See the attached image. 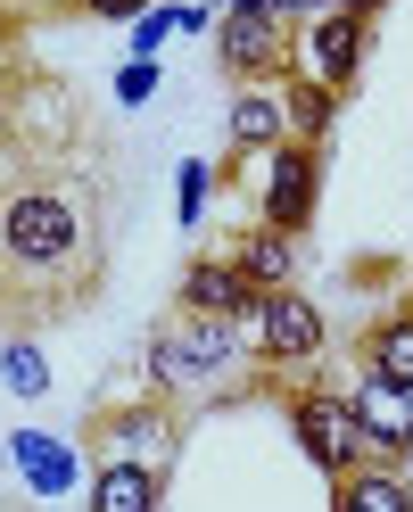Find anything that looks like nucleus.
I'll list each match as a JSON object with an SVG mask.
<instances>
[{"mask_svg": "<svg viewBox=\"0 0 413 512\" xmlns=\"http://www.w3.org/2000/svg\"><path fill=\"white\" fill-rule=\"evenodd\" d=\"M314 174H323L314 141H281L273 166H265V215H257V223H273V232H306V215H314Z\"/></svg>", "mask_w": 413, "mask_h": 512, "instance_id": "423d86ee", "label": "nucleus"}, {"mask_svg": "<svg viewBox=\"0 0 413 512\" xmlns=\"http://www.w3.org/2000/svg\"><path fill=\"white\" fill-rule=\"evenodd\" d=\"M290 50H298V34L273 17V0H240V9L224 17V34H215V58H224V75L240 91L281 83V75H290Z\"/></svg>", "mask_w": 413, "mask_h": 512, "instance_id": "20e7f679", "label": "nucleus"}, {"mask_svg": "<svg viewBox=\"0 0 413 512\" xmlns=\"http://www.w3.org/2000/svg\"><path fill=\"white\" fill-rule=\"evenodd\" d=\"M83 438H91L100 463H157V471H174L182 438H190V405H174L166 389H149V397H124L108 413H91Z\"/></svg>", "mask_w": 413, "mask_h": 512, "instance_id": "7ed1b4c3", "label": "nucleus"}, {"mask_svg": "<svg viewBox=\"0 0 413 512\" xmlns=\"http://www.w3.org/2000/svg\"><path fill=\"white\" fill-rule=\"evenodd\" d=\"M364 364H372L380 380H405V389H413V306L364 331Z\"/></svg>", "mask_w": 413, "mask_h": 512, "instance_id": "4468645a", "label": "nucleus"}, {"mask_svg": "<svg viewBox=\"0 0 413 512\" xmlns=\"http://www.w3.org/2000/svg\"><path fill=\"white\" fill-rule=\"evenodd\" d=\"M100 504H108V512L166 504V471H157V463H100Z\"/></svg>", "mask_w": 413, "mask_h": 512, "instance_id": "ddd939ff", "label": "nucleus"}, {"mask_svg": "<svg viewBox=\"0 0 413 512\" xmlns=\"http://www.w3.org/2000/svg\"><path fill=\"white\" fill-rule=\"evenodd\" d=\"M314 372V364H306ZM306 372H281L257 356V339H248V323H232V314H190L174 306L166 323H157L149 339V389H166L174 405H232V397H290Z\"/></svg>", "mask_w": 413, "mask_h": 512, "instance_id": "f03ea898", "label": "nucleus"}, {"mask_svg": "<svg viewBox=\"0 0 413 512\" xmlns=\"http://www.w3.org/2000/svg\"><path fill=\"white\" fill-rule=\"evenodd\" d=\"M174 306H190V314H240L257 306V290H248V273L232 265V256H199V265L182 273V290H174Z\"/></svg>", "mask_w": 413, "mask_h": 512, "instance_id": "0eeeda50", "label": "nucleus"}, {"mask_svg": "<svg viewBox=\"0 0 413 512\" xmlns=\"http://www.w3.org/2000/svg\"><path fill=\"white\" fill-rule=\"evenodd\" d=\"M306 58H314V75H323V83H347V75H356V58H364V17H356V9L323 17V25L306 34Z\"/></svg>", "mask_w": 413, "mask_h": 512, "instance_id": "9b49d317", "label": "nucleus"}, {"mask_svg": "<svg viewBox=\"0 0 413 512\" xmlns=\"http://www.w3.org/2000/svg\"><path fill=\"white\" fill-rule=\"evenodd\" d=\"M290 116H298V133L314 141V133L331 124V100H323V91H298V100H290Z\"/></svg>", "mask_w": 413, "mask_h": 512, "instance_id": "dca6fc26", "label": "nucleus"}, {"mask_svg": "<svg viewBox=\"0 0 413 512\" xmlns=\"http://www.w3.org/2000/svg\"><path fill=\"white\" fill-rule=\"evenodd\" d=\"M34 58H17V50H0V190L17 182V83Z\"/></svg>", "mask_w": 413, "mask_h": 512, "instance_id": "2eb2a0df", "label": "nucleus"}, {"mask_svg": "<svg viewBox=\"0 0 413 512\" xmlns=\"http://www.w3.org/2000/svg\"><path fill=\"white\" fill-rule=\"evenodd\" d=\"M331 504L339 512H413V479H405V463H356L331 479Z\"/></svg>", "mask_w": 413, "mask_h": 512, "instance_id": "1a4fd4ad", "label": "nucleus"}, {"mask_svg": "<svg viewBox=\"0 0 413 512\" xmlns=\"http://www.w3.org/2000/svg\"><path fill=\"white\" fill-rule=\"evenodd\" d=\"M240 323H248V339H257V356L281 364V372L323 364V314H314V298H298V290H257V306H248Z\"/></svg>", "mask_w": 413, "mask_h": 512, "instance_id": "39448f33", "label": "nucleus"}, {"mask_svg": "<svg viewBox=\"0 0 413 512\" xmlns=\"http://www.w3.org/2000/svg\"><path fill=\"white\" fill-rule=\"evenodd\" d=\"M0 50H17V0H0Z\"/></svg>", "mask_w": 413, "mask_h": 512, "instance_id": "6ab92c4d", "label": "nucleus"}, {"mask_svg": "<svg viewBox=\"0 0 413 512\" xmlns=\"http://www.w3.org/2000/svg\"><path fill=\"white\" fill-rule=\"evenodd\" d=\"M75 9H83V17H108V25H116V17H141L149 0H75Z\"/></svg>", "mask_w": 413, "mask_h": 512, "instance_id": "f3484780", "label": "nucleus"}, {"mask_svg": "<svg viewBox=\"0 0 413 512\" xmlns=\"http://www.w3.org/2000/svg\"><path fill=\"white\" fill-rule=\"evenodd\" d=\"M232 265L248 273V290H290V281H298V232H273V223H257V232L232 248Z\"/></svg>", "mask_w": 413, "mask_h": 512, "instance_id": "9d476101", "label": "nucleus"}, {"mask_svg": "<svg viewBox=\"0 0 413 512\" xmlns=\"http://www.w3.org/2000/svg\"><path fill=\"white\" fill-rule=\"evenodd\" d=\"M108 281V157L91 108L50 67L17 83V182L0 190V323L50 331Z\"/></svg>", "mask_w": 413, "mask_h": 512, "instance_id": "f257e3e1", "label": "nucleus"}, {"mask_svg": "<svg viewBox=\"0 0 413 512\" xmlns=\"http://www.w3.org/2000/svg\"><path fill=\"white\" fill-rule=\"evenodd\" d=\"M347 413H356L380 446H397V455L413 446V389H405V380H380V372L356 380V389H347Z\"/></svg>", "mask_w": 413, "mask_h": 512, "instance_id": "6e6552de", "label": "nucleus"}, {"mask_svg": "<svg viewBox=\"0 0 413 512\" xmlns=\"http://www.w3.org/2000/svg\"><path fill=\"white\" fill-rule=\"evenodd\" d=\"M9 372L25 380V389H42V356H34V347H9Z\"/></svg>", "mask_w": 413, "mask_h": 512, "instance_id": "a211bd4d", "label": "nucleus"}, {"mask_svg": "<svg viewBox=\"0 0 413 512\" xmlns=\"http://www.w3.org/2000/svg\"><path fill=\"white\" fill-rule=\"evenodd\" d=\"M281 133H290V108H281L273 91H240L232 100V149L240 157H273Z\"/></svg>", "mask_w": 413, "mask_h": 512, "instance_id": "f8f14e48", "label": "nucleus"}]
</instances>
